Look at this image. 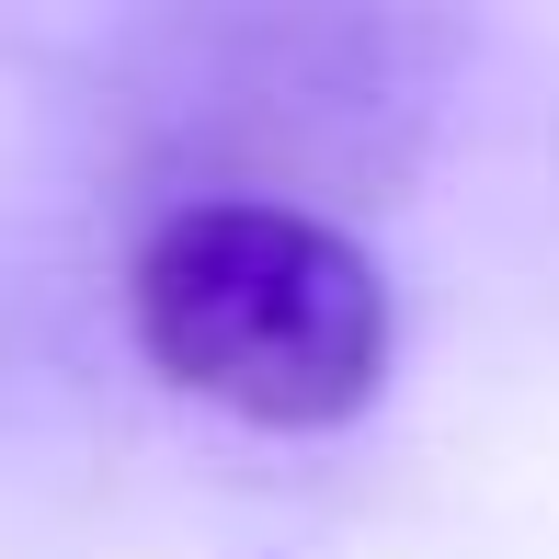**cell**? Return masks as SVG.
<instances>
[{
  "label": "cell",
  "mask_w": 559,
  "mask_h": 559,
  "mask_svg": "<svg viewBox=\"0 0 559 559\" xmlns=\"http://www.w3.org/2000/svg\"><path fill=\"white\" fill-rule=\"evenodd\" d=\"M456 81L435 12H148L104 58V138L160 217L183 206H389Z\"/></svg>",
  "instance_id": "obj_1"
},
{
  "label": "cell",
  "mask_w": 559,
  "mask_h": 559,
  "mask_svg": "<svg viewBox=\"0 0 559 559\" xmlns=\"http://www.w3.org/2000/svg\"><path fill=\"white\" fill-rule=\"evenodd\" d=\"M138 354L183 400L263 423V435H332L389 389V274L366 240L297 206H183L148 217L126 274Z\"/></svg>",
  "instance_id": "obj_2"
}]
</instances>
